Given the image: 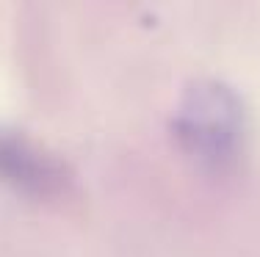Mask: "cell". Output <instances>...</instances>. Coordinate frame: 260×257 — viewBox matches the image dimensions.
Segmentation results:
<instances>
[{"label": "cell", "instance_id": "6da1fadb", "mask_svg": "<svg viewBox=\"0 0 260 257\" xmlns=\"http://www.w3.org/2000/svg\"><path fill=\"white\" fill-rule=\"evenodd\" d=\"M0 180L30 197L58 199L72 188V174L55 152L11 130H0Z\"/></svg>", "mask_w": 260, "mask_h": 257}]
</instances>
